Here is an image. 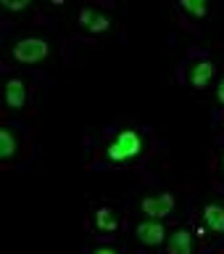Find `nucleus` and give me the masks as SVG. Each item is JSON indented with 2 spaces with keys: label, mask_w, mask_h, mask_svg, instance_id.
<instances>
[{
  "label": "nucleus",
  "mask_w": 224,
  "mask_h": 254,
  "mask_svg": "<svg viewBox=\"0 0 224 254\" xmlns=\"http://www.w3.org/2000/svg\"><path fill=\"white\" fill-rule=\"evenodd\" d=\"M142 151V135L137 130H122L114 140L108 143L106 156L111 162H130Z\"/></svg>",
  "instance_id": "obj_1"
},
{
  "label": "nucleus",
  "mask_w": 224,
  "mask_h": 254,
  "mask_svg": "<svg viewBox=\"0 0 224 254\" xmlns=\"http://www.w3.org/2000/svg\"><path fill=\"white\" fill-rule=\"evenodd\" d=\"M47 53H50V45L43 37H21V40H16V45L11 51L13 61H19V64H37V61L47 59Z\"/></svg>",
  "instance_id": "obj_2"
},
{
  "label": "nucleus",
  "mask_w": 224,
  "mask_h": 254,
  "mask_svg": "<svg viewBox=\"0 0 224 254\" xmlns=\"http://www.w3.org/2000/svg\"><path fill=\"white\" fill-rule=\"evenodd\" d=\"M174 196L172 193H156V196H145L142 198V212L153 220H161V217H169L174 212Z\"/></svg>",
  "instance_id": "obj_3"
},
{
  "label": "nucleus",
  "mask_w": 224,
  "mask_h": 254,
  "mask_svg": "<svg viewBox=\"0 0 224 254\" xmlns=\"http://www.w3.org/2000/svg\"><path fill=\"white\" fill-rule=\"evenodd\" d=\"M134 233H137V238L145 246H158V244H164V238H166V228L158 220H148V222H140V225L134 228Z\"/></svg>",
  "instance_id": "obj_4"
},
{
  "label": "nucleus",
  "mask_w": 224,
  "mask_h": 254,
  "mask_svg": "<svg viewBox=\"0 0 224 254\" xmlns=\"http://www.w3.org/2000/svg\"><path fill=\"white\" fill-rule=\"evenodd\" d=\"M214 77H217V64H211L209 59L198 61L195 66L190 69V85H193L195 90H203V87H209Z\"/></svg>",
  "instance_id": "obj_5"
},
{
  "label": "nucleus",
  "mask_w": 224,
  "mask_h": 254,
  "mask_svg": "<svg viewBox=\"0 0 224 254\" xmlns=\"http://www.w3.org/2000/svg\"><path fill=\"white\" fill-rule=\"evenodd\" d=\"M5 101L11 109H24L27 106V85L19 77H11L5 85Z\"/></svg>",
  "instance_id": "obj_6"
},
{
  "label": "nucleus",
  "mask_w": 224,
  "mask_h": 254,
  "mask_svg": "<svg viewBox=\"0 0 224 254\" xmlns=\"http://www.w3.org/2000/svg\"><path fill=\"white\" fill-rule=\"evenodd\" d=\"M193 252H195V244H193L190 230H185V228L174 230L169 238V254H193Z\"/></svg>",
  "instance_id": "obj_7"
},
{
  "label": "nucleus",
  "mask_w": 224,
  "mask_h": 254,
  "mask_svg": "<svg viewBox=\"0 0 224 254\" xmlns=\"http://www.w3.org/2000/svg\"><path fill=\"white\" fill-rule=\"evenodd\" d=\"M203 220L214 233H224V206H217V204L203 206Z\"/></svg>",
  "instance_id": "obj_8"
},
{
  "label": "nucleus",
  "mask_w": 224,
  "mask_h": 254,
  "mask_svg": "<svg viewBox=\"0 0 224 254\" xmlns=\"http://www.w3.org/2000/svg\"><path fill=\"white\" fill-rule=\"evenodd\" d=\"M16 148H19V143H16L13 130L11 127H3V130H0V159L8 162V159L16 154Z\"/></svg>",
  "instance_id": "obj_9"
},
{
  "label": "nucleus",
  "mask_w": 224,
  "mask_h": 254,
  "mask_svg": "<svg viewBox=\"0 0 224 254\" xmlns=\"http://www.w3.org/2000/svg\"><path fill=\"white\" fill-rule=\"evenodd\" d=\"M95 225H98V230H106V233H114V230L119 228V220L114 209H108V206H100L98 212H95Z\"/></svg>",
  "instance_id": "obj_10"
},
{
  "label": "nucleus",
  "mask_w": 224,
  "mask_h": 254,
  "mask_svg": "<svg viewBox=\"0 0 224 254\" xmlns=\"http://www.w3.org/2000/svg\"><path fill=\"white\" fill-rule=\"evenodd\" d=\"M179 8L190 16H195V19H206L209 16V5L203 3V0H179Z\"/></svg>",
  "instance_id": "obj_11"
},
{
  "label": "nucleus",
  "mask_w": 224,
  "mask_h": 254,
  "mask_svg": "<svg viewBox=\"0 0 224 254\" xmlns=\"http://www.w3.org/2000/svg\"><path fill=\"white\" fill-rule=\"evenodd\" d=\"M95 19H98V13H95L92 8H82V11H79V24H82L85 29H90L95 24Z\"/></svg>",
  "instance_id": "obj_12"
},
{
  "label": "nucleus",
  "mask_w": 224,
  "mask_h": 254,
  "mask_svg": "<svg viewBox=\"0 0 224 254\" xmlns=\"http://www.w3.org/2000/svg\"><path fill=\"white\" fill-rule=\"evenodd\" d=\"M106 29H108V19L98 13V19H95V24L90 27V32H106Z\"/></svg>",
  "instance_id": "obj_13"
},
{
  "label": "nucleus",
  "mask_w": 224,
  "mask_h": 254,
  "mask_svg": "<svg viewBox=\"0 0 224 254\" xmlns=\"http://www.w3.org/2000/svg\"><path fill=\"white\" fill-rule=\"evenodd\" d=\"M3 5L8 8V11H24V8H27L29 3H27V0H21V3H19V0H5Z\"/></svg>",
  "instance_id": "obj_14"
},
{
  "label": "nucleus",
  "mask_w": 224,
  "mask_h": 254,
  "mask_svg": "<svg viewBox=\"0 0 224 254\" xmlns=\"http://www.w3.org/2000/svg\"><path fill=\"white\" fill-rule=\"evenodd\" d=\"M92 254H119V252L114 249V246H98V249H95Z\"/></svg>",
  "instance_id": "obj_15"
},
{
  "label": "nucleus",
  "mask_w": 224,
  "mask_h": 254,
  "mask_svg": "<svg viewBox=\"0 0 224 254\" xmlns=\"http://www.w3.org/2000/svg\"><path fill=\"white\" fill-rule=\"evenodd\" d=\"M217 98L219 103H224V79H219V85H217Z\"/></svg>",
  "instance_id": "obj_16"
},
{
  "label": "nucleus",
  "mask_w": 224,
  "mask_h": 254,
  "mask_svg": "<svg viewBox=\"0 0 224 254\" xmlns=\"http://www.w3.org/2000/svg\"><path fill=\"white\" fill-rule=\"evenodd\" d=\"M222 164H224V156H222Z\"/></svg>",
  "instance_id": "obj_17"
}]
</instances>
